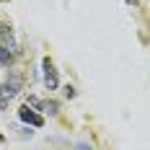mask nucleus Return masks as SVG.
Returning <instances> with one entry per match:
<instances>
[{"instance_id":"f257e3e1","label":"nucleus","mask_w":150,"mask_h":150,"mask_svg":"<svg viewBox=\"0 0 150 150\" xmlns=\"http://www.w3.org/2000/svg\"><path fill=\"white\" fill-rule=\"evenodd\" d=\"M23 91V75L21 73H11L3 83H0V109H8V104Z\"/></svg>"},{"instance_id":"f03ea898","label":"nucleus","mask_w":150,"mask_h":150,"mask_svg":"<svg viewBox=\"0 0 150 150\" xmlns=\"http://www.w3.org/2000/svg\"><path fill=\"white\" fill-rule=\"evenodd\" d=\"M18 119L23 122V124H29V127H34V129L44 127V117H42V114H36V111H34V106H29V104H23L21 109H18Z\"/></svg>"},{"instance_id":"7ed1b4c3","label":"nucleus","mask_w":150,"mask_h":150,"mask_svg":"<svg viewBox=\"0 0 150 150\" xmlns=\"http://www.w3.org/2000/svg\"><path fill=\"white\" fill-rule=\"evenodd\" d=\"M42 70H44V86H47V91H57L60 88V78H57V70H54V62L49 60V57H44L42 60Z\"/></svg>"},{"instance_id":"20e7f679","label":"nucleus","mask_w":150,"mask_h":150,"mask_svg":"<svg viewBox=\"0 0 150 150\" xmlns=\"http://www.w3.org/2000/svg\"><path fill=\"white\" fill-rule=\"evenodd\" d=\"M13 49H8V47H0V65H3V67H8V65H11V62H13Z\"/></svg>"},{"instance_id":"39448f33","label":"nucleus","mask_w":150,"mask_h":150,"mask_svg":"<svg viewBox=\"0 0 150 150\" xmlns=\"http://www.w3.org/2000/svg\"><path fill=\"white\" fill-rule=\"evenodd\" d=\"M65 96H67V98H75V88L73 86H65Z\"/></svg>"},{"instance_id":"423d86ee","label":"nucleus","mask_w":150,"mask_h":150,"mask_svg":"<svg viewBox=\"0 0 150 150\" xmlns=\"http://www.w3.org/2000/svg\"><path fill=\"white\" fill-rule=\"evenodd\" d=\"M124 3H127V5H132V8L137 5V0H124Z\"/></svg>"}]
</instances>
